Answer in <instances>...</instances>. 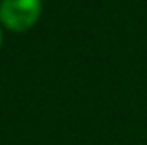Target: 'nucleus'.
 Segmentation results:
<instances>
[{
  "mask_svg": "<svg viewBox=\"0 0 147 145\" xmlns=\"http://www.w3.org/2000/svg\"><path fill=\"white\" fill-rule=\"evenodd\" d=\"M41 9V0H2L0 22L14 33H24L38 22Z\"/></svg>",
  "mask_w": 147,
  "mask_h": 145,
  "instance_id": "1",
  "label": "nucleus"
},
{
  "mask_svg": "<svg viewBox=\"0 0 147 145\" xmlns=\"http://www.w3.org/2000/svg\"><path fill=\"white\" fill-rule=\"evenodd\" d=\"M0 46H2V29H0Z\"/></svg>",
  "mask_w": 147,
  "mask_h": 145,
  "instance_id": "2",
  "label": "nucleus"
},
{
  "mask_svg": "<svg viewBox=\"0 0 147 145\" xmlns=\"http://www.w3.org/2000/svg\"><path fill=\"white\" fill-rule=\"evenodd\" d=\"M0 2H2V0H0Z\"/></svg>",
  "mask_w": 147,
  "mask_h": 145,
  "instance_id": "3",
  "label": "nucleus"
}]
</instances>
